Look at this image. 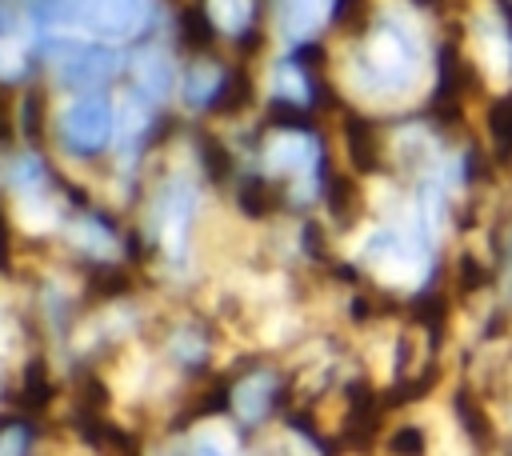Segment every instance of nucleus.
<instances>
[{"instance_id":"1","label":"nucleus","mask_w":512,"mask_h":456,"mask_svg":"<svg viewBox=\"0 0 512 456\" xmlns=\"http://www.w3.org/2000/svg\"><path fill=\"white\" fill-rule=\"evenodd\" d=\"M368 76L380 88H404V84H412L416 80V44L404 32L384 28L372 40V52H368Z\"/></svg>"},{"instance_id":"10","label":"nucleus","mask_w":512,"mask_h":456,"mask_svg":"<svg viewBox=\"0 0 512 456\" xmlns=\"http://www.w3.org/2000/svg\"><path fill=\"white\" fill-rule=\"evenodd\" d=\"M216 20L228 32H240L248 24V0H216Z\"/></svg>"},{"instance_id":"12","label":"nucleus","mask_w":512,"mask_h":456,"mask_svg":"<svg viewBox=\"0 0 512 456\" xmlns=\"http://www.w3.org/2000/svg\"><path fill=\"white\" fill-rule=\"evenodd\" d=\"M24 428H8L4 436H0V456H24Z\"/></svg>"},{"instance_id":"9","label":"nucleus","mask_w":512,"mask_h":456,"mask_svg":"<svg viewBox=\"0 0 512 456\" xmlns=\"http://www.w3.org/2000/svg\"><path fill=\"white\" fill-rule=\"evenodd\" d=\"M216 84H220V72H216V68H196V72L184 80V88H188V100H192V104H204V100L216 92Z\"/></svg>"},{"instance_id":"3","label":"nucleus","mask_w":512,"mask_h":456,"mask_svg":"<svg viewBox=\"0 0 512 456\" xmlns=\"http://www.w3.org/2000/svg\"><path fill=\"white\" fill-rule=\"evenodd\" d=\"M148 0H92L88 4V20L96 32L104 36H128L144 24Z\"/></svg>"},{"instance_id":"4","label":"nucleus","mask_w":512,"mask_h":456,"mask_svg":"<svg viewBox=\"0 0 512 456\" xmlns=\"http://www.w3.org/2000/svg\"><path fill=\"white\" fill-rule=\"evenodd\" d=\"M116 72V56L112 52H76L60 64V80L76 84V88H92L100 80H108Z\"/></svg>"},{"instance_id":"14","label":"nucleus","mask_w":512,"mask_h":456,"mask_svg":"<svg viewBox=\"0 0 512 456\" xmlns=\"http://www.w3.org/2000/svg\"><path fill=\"white\" fill-rule=\"evenodd\" d=\"M192 456H224V452H220V448H216V444H208V440H200V444H196V452H192Z\"/></svg>"},{"instance_id":"8","label":"nucleus","mask_w":512,"mask_h":456,"mask_svg":"<svg viewBox=\"0 0 512 456\" xmlns=\"http://www.w3.org/2000/svg\"><path fill=\"white\" fill-rule=\"evenodd\" d=\"M268 392H272V380H268V376H252V380H244L240 392H236V408H240V416H248V420L264 416V408H268Z\"/></svg>"},{"instance_id":"2","label":"nucleus","mask_w":512,"mask_h":456,"mask_svg":"<svg viewBox=\"0 0 512 456\" xmlns=\"http://www.w3.org/2000/svg\"><path fill=\"white\" fill-rule=\"evenodd\" d=\"M60 132L72 148L80 152H96L108 136H112V104L104 96H80L76 104H68Z\"/></svg>"},{"instance_id":"7","label":"nucleus","mask_w":512,"mask_h":456,"mask_svg":"<svg viewBox=\"0 0 512 456\" xmlns=\"http://www.w3.org/2000/svg\"><path fill=\"white\" fill-rule=\"evenodd\" d=\"M324 12V0H280V24L288 36H308Z\"/></svg>"},{"instance_id":"13","label":"nucleus","mask_w":512,"mask_h":456,"mask_svg":"<svg viewBox=\"0 0 512 456\" xmlns=\"http://www.w3.org/2000/svg\"><path fill=\"white\" fill-rule=\"evenodd\" d=\"M12 32V12H8V4L0 0V36H8Z\"/></svg>"},{"instance_id":"11","label":"nucleus","mask_w":512,"mask_h":456,"mask_svg":"<svg viewBox=\"0 0 512 456\" xmlns=\"http://www.w3.org/2000/svg\"><path fill=\"white\" fill-rule=\"evenodd\" d=\"M492 132H496L504 144H512V96L496 104V112H492Z\"/></svg>"},{"instance_id":"5","label":"nucleus","mask_w":512,"mask_h":456,"mask_svg":"<svg viewBox=\"0 0 512 456\" xmlns=\"http://www.w3.org/2000/svg\"><path fill=\"white\" fill-rule=\"evenodd\" d=\"M188 212H192V192L184 188V184H168L164 192H160V204H156V224H160V236L168 240V244H176L180 240V232H184V224H188Z\"/></svg>"},{"instance_id":"6","label":"nucleus","mask_w":512,"mask_h":456,"mask_svg":"<svg viewBox=\"0 0 512 456\" xmlns=\"http://www.w3.org/2000/svg\"><path fill=\"white\" fill-rule=\"evenodd\" d=\"M312 160H316V144L308 136H300V132H288V136H280L272 144V164L276 168L304 172V168H312Z\"/></svg>"}]
</instances>
